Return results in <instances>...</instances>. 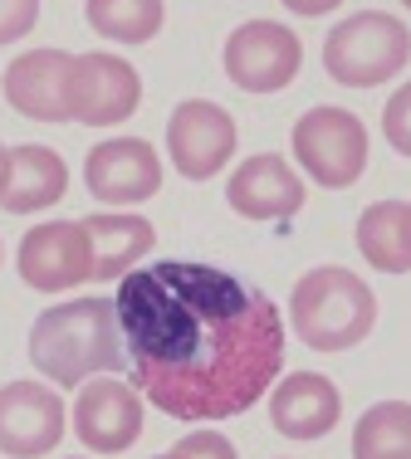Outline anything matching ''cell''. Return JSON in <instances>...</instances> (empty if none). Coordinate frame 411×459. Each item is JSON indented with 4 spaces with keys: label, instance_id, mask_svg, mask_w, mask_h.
<instances>
[{
    "label": "cell",
    "instance_id": "obj_11",
    "mask_svg": "<svg viewBox=\"0 0 411 459\" xmlns=\"http://www.w3.org/2000/svg\"><path fill=\"white\" fill-rule=\"evenodd\" d=\"M69 411H64L59 391L45 381H5L0 386V455L10 459H39L59 450Z\"/></svg>",
    "mask_w": 411,
    "mask_h": 459
},
{
    "label": "cell",
    "instance_id": "obj_24",
    "mask_svg": "<svg viewBox=\"0 0 411 459\" xmlns=\"http://www.w3.org/2000/svg\"><path fill=\"white\" fill-rule=\"evenodd\" d=\"M343 0H284V10H294V15H304V20H319V15H328V10H338Z\"/></svg>",
    "mask_w": 411,
    "mask_h": 459
},
{
    "label": "cell",
    "instance_id": "obj_19",
    "mask_svg": "<svg viewBox=\"0 0 411 459\" xmlns=\"http://www.w3.org/2000/svg\"><path fill=\"white\" fill-rule=\"evenodd\" d=\"M353 459H411V401H377L353 425Z\"/></svg>",
    "mask_w": 411,
    "mask_h": 459
},
{
    "label": "cell",
    "instance_id": "obj_3",
    "mask_svg": "<svg viewBox=\"0 0 411 459\" xmlns=\"http://www.w3.org/2000/svg\"><path fill=\"white\" fill-rule=\"evenodd\" d=\"M377 323V293L343 264H319L289 293V327L313 352H348Z\"/></svg>",
    "mask_w": 411,
    "mask_h": 459
},
{
    "label": "cell",
    "instance_id": "obj_29",
    "mask_svg": "<svg viewBox=\"0 0 411 459\" xmlns=\"http://www.w3.org/2000/svg\"><path fill=\"white\" fill-rule=\"evenodd\" d=\"M74 459H79V455H74Z\"/></svg>",
    "mask_w": 411,
    "mask_h": 459
},
{
    "label": "cell",
    "instance_id": "obj_17",
    "mask_svg": "<svg viewBox=\"0 0 411 459\" xmlns=\"http://www.w3.org/2000/svg\"><path fill=\"white\" fill-rule=\"evenodd\" d=\"M69 186V167H64L59 152L25 142V147H10V177H5V195H0V211L10 215H39Z\"/></svg>",
    "mask_w": 411,
    "mask_h": 459
},
{
    "label": "cell",
    "instance_id": "obj_28",
    "mask_svg": "<svg viewBox=\"0 0 411 459\" xmlns=\"http://www.w3.org/2000/svg\"><path fill=\"white\" fill-rule=\"evenodd\" d=\"M0 255H5V249H0Z\"/></svg>",
    "mask_w": 411,
    "mask_h": 459
},
{
    "label": "cell",
    "instance_id": "obj_18",
    "mask_svg": "<svg viewBox=\"0 0 411 459\" xmlns=\"http://www.w3.org/2000/svg\"><path fill=\"white\" fill-rule=\"evenodd\" d=\"M358 249L382 274H411V201H372L358 215Z\"/></svg>",
    "mask_w": 411,
    "mask_h": 459
},
{
    "label": "cell",
    "instance_id": "obj_21",
    "mask_svg": "<svg viewBox=\"0 0 411 459\" xmlns=\"http://www.w3.org/2000/svg\"><path fill=\"white\" fill-rule=\"evenodd\" d=\"M382 137L392 142L397 157H411V83H402L382 108Z\"/></svg>",
    "mask_w": 411,
    "mask_h": 459
},
{
    "label": "cell",
    "instance_id": "obj_27",
    "mask_svg": "<svg viewBox=\"0 0 411 459\" xmlns=\"http://www.w3.org/2000/svg\"><path fill=\"white\" fill-rule=\"evenodd\" d=\"M402 5H407V10H411V0H402Z\"/></svg>",
    "mask_w": 411,
    "mask_h": 459
},
{
    "label": "cell",
    "instance_id": "obj_22",
    "mask_svg": "<svg viewBox=\"0 0 411 459\" xmlns=\"http://www.w3.org/2000/svg\"><path fill=\"white\" fill-rule=\"evenodd\" d=\"M171 455L177 459H235V445L221 430H191L171 445Z\"/></svg>",
    "mask_w": 411,
    "mask_h": 459
},
{
    "label": "cell",
    "instance_id": "obj_12",
    "mask_svg": "<svg viewBox=\"0 0 411 459\" xmlns=\"http://www.w3.org/2000/svg\"><path fill=\"white\" fill-rule=\"evenodd\" d=\"M83 186L103 205H137L162 191V157L143 137H108L83 157Z\"/></svg>",
    "mask_w": 411,
    "mask_h": 459
},
{
    "label": "cell",
    "instance_id": "obj_7",
    "mask_svg": "<svg viewBox=\"0 0 411 459\" xmlns=\"http://www.w3.org/2000/svg\"><path fill=\"white\" fill-rule=\"evenodd\" d=\"M143 103V79L123 54H74L69 69V117L83 127H118Z\"/></svg>",
    "mask_w": 411,
    "mask_h": 459
},
{
    "label": "cell",
    "instance_id": "obj_15",
    "mask_svg": "<svg viewBox=\"0 0 411 459\" xmlns=\"http://www.w3.org/2000/svg\"><path fill=\"white\" fill-rule=\"evenodd\" d=\"M343 420V396L319 371H294L269 391V425L284 440H323Z\"/></svg>",
    "mask_w": 411,
    "mask_h": 459
},
{
    "label": "cell",
    "instance_id": "obj_6",
    "mask_svg": "<svg viewBox=\"0 0 411 459\" xmlns=\"http://www.w3.org/2000/svg\"><path fill=\"white\" fill-rule=\"evenodd\" d=\"M225 79L245 93H279L294 83L299 64H304V45L289 25L279 20H245L225 39Z\"/></svg>",
    "mask_w": 411,
    "mask_h": 459
},
{
    "label": "cell",
    "instance_id": "obj_8",
    "mask_svg": "<svg viewBox=\"0 0 411 459\" xmlns=\"http://www.w3.org/2000/svg\"><path fill=\"white\" fill-rule=\"evenodd\" d=\"M15 269L35 293H69L93 279V239L83 221L30 225L15 249Z\"/></svg>",
    "mask_w": 411,
    "mask_h": 459
},
{
    "label": "cell",
    "instance_id": "obj_16",
    "mask_svg": "<svg viewBox=\"0 0 411 459\" xmlns=\"http://www.w3.org/2000/svg\"><path fill=\"white\" fill-rule=\"evenodd\" d=\"M83 230L93 239V279L99 283H118L123 274H133L137 259H147L157 245L153 221L133 211H99L83 221Z\"/></svg>",
    "mask_w": 411,
    "mask_h": 459
},
{
    "label": "cell",
    "instance_id": "obj_1",
    "mask_svg": "<svg viewBox=\"0 0 411 459\" xmlns=\"http://www.w3.org/2000/svg\"><path fill=\"white\" fill-rule=\"evenodd\" d=\"M113 303L137 391L171 420L245 415L284 371L275 299L231 269L162 259L118 279Z\"/></svg>",
    "mask_w": 411,
    "mask_h": 459
},
{
    "label": "cell",
    "instance_id": "obj_20",
    "mask_svg": "<svg viewBox=\"0 0 411 459\" xmlns=\"http://www.w3.org/2000/svg\"><path fill=\"white\" fill-rule=\"evenodd\" d=\"M83 20L113 45H147L157 39L167 5L162 0H83Z\"/></svg>",
    "mask_w": 411,
    "mask_h": 459
},
{
    "label": "cell",
    "instance_id": "obj_2",
    "mask_svg": "<svg viewBox=\"0 0 411 459\" xmlns=\"http://www.w3.org/2000/svg\"><path fill=\"white\" fill-rule=\"evenodd\" d=\"M30 367L54 386H83L89 377L127 367L123 327L113 299H69L54 303L30 327Z\"/></svg>",
    "mask_w": 411,
    "mask_h": 459
},
{
    "label": "cell",
    "instance_id": "obj_5",
    "mask_svg": "<svg viewBox=\"0 0 411 459\" xmlns=\"http://www.w3.org/2000/svg\"><path fill=\"white\" fill-rule=\"evenodd\" d=\"M289 142H294V161L304 167V177L319 181L323 191H348L367 171V127L348 108H309L294 123Z\"/></svg>",
    "mask_w": 411,
    "mask_h": 459
},
{
    "label": "cell",
    "instance_id": "obj_23",
    "mask_svg": "<svg viewBox=\"0 0 411 459\" xmlns=\"http://www.w3.org/2000/svg\"><path fill=\"white\" fill-rule=\"evenodd\" d=\"M39 0H0V45H15L35 30Z\"/></svg>",
    "mask_w": 411,
    "mask_h": 459
},
{
    "label": "cell",
    "instance_id": "obj_13",
    "mask_svg": "<svg viewBox=\"0 0 411 459\" xmlns=\"http://www.w3.org/2000/svg\"><path fill=\"white\" fill-rule=\"evenodd\" d=\"M69 49H25L20 59L5 64L0 93L30 123H74L69 117Z\"/></svg>",
    "mask_w": 411,
    "mask_h": 459
},
{
    "label": "cell",
    "instance_id": "obj_14",
    "mask_svg": "<svg viewBox=\"0 0 411 459\" xmlns=\"http://www.w3.org/2000/svg\"><path fill=\"white\" fill-rule=\"evenodd\" d=\"M225 205L245 221H289V215L304 211V177L279 152H259L231 171Z\"/></svg>",
    "mask_w": 411,
    "mask_h": 459
},
{
    "label": "cell",
    "instance_id": "obj_26",
    "mask_svg": "<svg viewBox=\"0 0 411 459\" xmlns=\"http://www.w3.org/2000/svg\"><path fill=\"white\" fill-rule=\"evenodd\" d=\"M157 459H177V455H171V450H167V455H157Z\"/></svg>",
    "mask_w": 411,
    "mask_h": 459
},
{
    "label": "cell",
    "instance_id": "obj_10",
    "mask_svg": "<svg viewBox=\"0 0 411 459\" xmlns=\"http://www.w3.org/2000/svg\"><path fill=\"white\" fill-rule=\"evenodd\" d=\"M69 415L89 455H123L143 435V396L123 377H89Z\"/></svg>",
    "mask_w": 411,
    "mask_h": 459
},
{
    "label": "cell",
    "instance_id": "obj_4",
    "mask_svg": "<svg viewBox=\"0 0 411 459\" xmlns=\"http://www.w3.org/2000/svg\"><path fill=\"white\" fill-rule=\"evenodd\" d=\"M411 64V30L387 10H358L338 20L323 39V69L343 89H377L392 83Z\"/></svg>",
    "mask_w": 411,
    "mask_h": 459
},
{
    "label": "cell",
    "instance_id": "obj_9",
    "mask_svg": "<svg viewBox=\"0 0 411 459\" xmlns=\"http://www.w3.org/2000/svg\"><path fill=\"white\" fill-rule=\"evenodd\" d=\"M167 157L187 181H211L235 157V117L211 98H187L167 117Z\"/></svg>",
    "mask_w": 411,
    "mask_h": 459
},
{
    "label": "cell",
    "instance_id": "obj_25",
    "mask_svg": "<svg viewBox=\"0 0 411 459\" xmlns=\"http://www.w3.org/2000/svg\"><path fill=\"white\" fill-rule=\"evenodd\" d=\"M5 177H10V152H5V142H0V195H5Z\"/></svg>",
    "mask_w": 411,
    "mask_h": 459
}]
</instances>
